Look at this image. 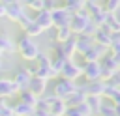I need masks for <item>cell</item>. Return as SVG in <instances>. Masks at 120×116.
Returning a JSON list of instances; mask_svg holds the SVG:
<instances>
[{"label": "cell", "mask_w": 120, "mask_h": 116, "mask_svg": "<svg viewBox=\"0 0 120 116\" xmlns=\"http://www.w3.org/2000/svg\"><path fill=\"white\" fill-rule=\"evenodd\" d=\"M15 45H17L19 54H21L26 62H36V60H38V56H39V49H38V45L32 41V37H28L26 34H22V36L15 41Z\"/></svg>", "instance_id": "6da1fadb"}, {"label": "cell", "mask_w": 120, "mask_h": 116, "mask_svg": "<svg viewBox=\"0 0 120 116\" xmlns=\"http://www.w3.org/2000/svg\"><path fill=\"white\" fill-rule=\"evenodd\" d=\"M36 67H38V71H36V77L34 79L49 80V79H54L56 77V73L51 69V56H47L43 52H39V56L36 60Z\"/></svg>", "instance_id": "7a4b0ae2"}, {"label": "cell", "mask_w": 120, "mask_h": 116, "mask_svg": "<svg viewBox=\"0 0 120 116\" xmlns=\"http://www.w3.org/2000/svg\"><path fill=\"white\" fill-rule=\"evenodd\" d=\"M77 90H79V86H77L75 82L66 80V79H60V80H56V84H54V88H52V95L58 97V99H62V101H66V99L71 97Z\"/></svg>", "instance_id": "3957f363"}, {"label": "cell", "mask_w": 120, "mask_h": 116, "mask_svg": "<svg viewBox=\"0 0 120 116\" xmlns=\"http://www.w3.org/2000/svg\"><path fill=\"white\" fill-rule=\"evenodd\" d=\"M90 22H92L90 13H88L86 9H82V11H79V13L73 15V19H71V22H69V30H71V34L81 36V34H84V30L88 28Z\"/></svg>", "instance_id": "277c9868"}, {"label": "cell", "mask_w": 120, "mask_h": 116, "mask_svg": "<svg viewBox=\"0 0 120 116\" xmlns=\"http://www.w3.org/2000/svg\"><path fill=\"white\" fill-rule=\"evenodd\" d=\"M51 19H52V26L54 28H69V22H71L73 15L68 9H64L62 4H60L56 9L51 11Z\"/></svg>", "instance_id": "5b68a950"}, {"label": "cell", "mask_w": 120, "mask_h": 116, "mask_svg": "<svg viewBox=\"0 0 120 116\" xmlns=\"http://www.w3.org/2000/svg\"><path fill=\"white\" fill-rule=\"evenodd\" d=\"M60 75H62V79L75 82V80H77V79L82 75V65H79V64H77L73 58H71V60H68V62L64 64V67H62Z\"/></svg>", "instance_id": "8992f818"}, {"label": "cell", "mask_w": 120, "mask_h": 116, "mask_svg": "<svg viewBox=\"0 0 120 116\" xmlns=\"http://www.w3.org/2000/svg\"><path fill=\"white\" fill-rule=\"evenodd\" d=\"M6 4V17L8 19H11V21H19L26 11H24V2H21V0H11V2H4Z\"/></svg>", "instance_id": "52a82bcc"}, {"label": "cell", "mask_w": 120, "mask_h": 116, "mask_svg": "<svg viewBox=\"0 0 120 116\" xmlns=\"http://www.w3.org/2000/svg\"><path fill=\"white\" fill-rule=\"evenodd\" d=\"M82 77H84L88 82L101 80V67H99V62H88V64H82Z\"/></svg>", "instance_id": "ba28073f"}, {"label": "cell", "mask_w": 120, "mask_h": 116, "mask_svg": "<svg viewBox=\"0 0 120 116\" xmlns=\"http://www.w3.org/2000/svg\"><path fill=\"white\" fill-rule=\"evenodd\" d=\"M43 99L49 103V109H51V114H52V116H66V110H68L66 101L54 97L52 94H51V95H43Z\"/></svg>", "instance_id": "9c48e42d"}, {"label": "cell", "mask_w": 120, "mask_h": 116, "mask_svg": "<svg viewBox=\"0 0 120 116\" xmlns=\"http://www.w3.org/2000/svg\"><path fill=\"white\" fill-rule=\"evenodd\" d=\"M96 45V41H94V36H84V34H81V36H75V51L79 52V54H86L92 47Z\"/></svg>", "instance_id": "30bf717a"}, {"label": "cell", "mask_w": 120, "mask_h": 116, "mask_svg": "<svg viewBox=\"0 0 120 116\" xmlns=\"http://www.w3.org/2000/svg\"><path fill=\"white\" fill-rule=\"evenodd\" d=\"M109 54V49H105V47H101V45H94L84 56H82V62L84 64H88V62H99L103 56H107Z\"/></svg>", "instance_id": "8fae6325"}, {"label": "cell", "mask_w": 120, "mask_h": 116, "mask_svg": "<svg viewBox=\"0 0 120 116\" xmlns=\"http://www.w3.org/2000/svg\"><path fill=\"white\" fill-rule=\"evenodd\" d=\"M13 84L17 86V90L19 92H22V90H28V86H30V80H32V77L28 75V71L26 69H17V73L13 75Z\"/></svg>", "instance_id": "7c38bea8"}, {"label": "cell", "mask_w": 120, "mask_h": 116, "mask_svg": "<svg viewBox=\"0 0 120 116\" xmlns=\"http://www.w3.org/2000/svg\"><path fill=\"white\" fill-rule=\"evenodd\" d=\"M86 97H88L86 90H84L82 86H79V90H77L71 97H68V99H66V105H68V109H75V107H79V105L86 103Z\"/></svg>", "instance_id": "4fadbf2b"}, {"label": "cell", "mask_w": 120, "mask_h": 116, "mask_svg": "<svg viewBox=\"0 0 120 116\" xmlns=\"http://www.w3.org/2000/svg\"><path fill=\"white\" fill-rule=\"evenodd\" d=\"M15 94H19V90H17V86L13 84V80H11V79H0V99L11 97V95H15Z\"/></svg>", "instance_id": "5bb4252c"}, {"label": "cell", "mask_w": 120, "mask_h": 116, "mask_svg": "<svg viewBox=\"0 0 120 116\" xmlns=\"http://www.w3.org/2000/svg\"><path fill=\"white\" fill-rule=\"evenodd\" d=\"M54 51L62 52V54H64L68 60H71V58H73V54L77 52V51H75V37L68 39L66 43H60V45H56V47H54Z\"/></svg>", "instance_id": "9a60e30c"}, {"label": "cell", "mask_w": 120, "mask_h": 116, "mask_svg": "<svg viewBox=\"0 0 120 116\" xmlns=\"http://www.w3.org/2000/svg\"><path fill=\"white\" fill-rule=\"evenodd\" d=\"M28 90H30V92H32L38 99H41V97L45 95V90H47V80H41V79H32V80H30Z\"/></svg>", "instance_id": "2e32d148"}, {"label": "cell", "mask_w": 120, "mask_h": 116, "mask_svg": "<svg viewBox=\"0 0 120 116\" xmlns=\"http://www.w3.org/2000/svg\"><path fill=\"white\" fill-rule=\"evenodd\" d=\"M105 82L103 80H96V82H88L86 86H84V90H86V94L88 95H98V97H103V94H105Z\"/></svg>", "instance_id": "e0dca14e"}, {"label": "cell", "mask_w": 120, "mask_h": 116, "mask_svg": "<svg viewBox=\"0 0 120 116\" xmlns=\"http://www.w3.org/2000/svg\"><path fill=\"white\" fill-rule=\"evenodd\" d=\"M94 41H96V45H101V47H105V49H111V45H112L111 34L105 32L103 28H98V32L94 34Z\"/></svg>", "instance_id": "ac0fdd59"}, {"label": "cell", "mask_w": 120, "mask_h": 116, "mask_svg": "<svg viewBox=\"0 0 120 116\" xmlns=\"http://www.w3.org/2000/svg\"><path fill=\"white\" fill-rule=\"evenodd\" d=\"M34 21L43 28V30H47V28H52V19H51V11H47V9H41L36 17H34Z\"/></svg>", "instance_id": "d6986e66"}, {"label": "cell", "mask_w": 120, "mask_h": 116, "mask_svg": "<svg viewBox=\"0 0 120 116\" xmlns=\"http://www.w3.org/2000/svg\"><path fill=\"white\" fill-rule=\"evenodd\" d=\"M62 7L68 9L71 15H75V13L82 11V9H86V2H82V0H68V2L62 4Z\"/></svg>", "instance_id": "ffe728a7"}, {"label": "cell", "mask_w": 120, "mask_h": 116, "mask_svg": "<svg viewBox=\"0 0 120 116\" xmlns=\"http://www.w3.org/2000/svg\"><path fill=\"white\" fill-rule=\"evenodd\" d=\"M0 51H2V54H4V52H15V51H17L15 41H13L8 34H0Z\"/></svg>", "instance_id": "44dd1931"}, {"label": "cell", "mask_w": 120, "mask_h": 116, "mask_svg": "<svg viewBox=\"0 0 120 116\" xmlns=\"http://www.w3.org/2000/svg\"><path fill=\"white\" fill-rule=\"evenodd\" d=\"M107 86V84H105ZM105 101H111L114 107H120V88H105V94H103Z\"/></svg>", "instance_id": "7402d4cb"}, {"label": "cell", "mask_w": 120, "mask_h": 116, "mask_svg": "<svg viewBox=\"0 0 120 116\" xmlns=\"http://www.w3.org/2000/svg\"><path fill=\"white\" fill-rule=\"evenodd\" d=\"M13 107V114L15 116H32L36 110H34V107H28V105H24V103H15V105H11Z\"/></svg>", "instance_id": "603a6c76"}, {"label": "cell", "mask_w": 120, "mask_h": 116, "mask_svg": "<svg viewBox=\"0 0 120 116\" xmlns=\"http://www.w3.org/2000/svg\"><path fill=\"white\" fill-rule=\"evenodd\" d=\"M101 103H103V97H98V95H88V97H86V105L90 107L92 114H98V112H99Z\"/></svg>", "instance_id": "cb8c5ba5"}, {"label": "cell", "mask_w": 120, "mask_h": 116, "mask_svg": "<svg viewBox=\"0 0 120 116\" xmlns=\"http://www.w3.org/2000/svg\"><path fill=\"white\" fill-rule=\"evenodd\" d=\"M21 94V103H24V105H28V107H36V103H38V97L30 92V90H22V92H19Z\"/></svg>", "instance_id": "d4e9b609"}, {"label": "cell", "mask_w": 120, "mask_h": 116, "mask_svg": "<svg viewBox=\"0 0 120 116\" xmlns=\"http://www.w3.org/2000/svg\"><path fill=\"white\" fill-rule=\"evenodd\" d=\"M34 110H36V114L38 116H49L51 114V109H49V103L41 97V99H38V103H36V107H34Z\"/></svg>", "instance_id": "484cf974"}, {"label": "cell", "mask_w": 120, "mask_h": 116, "mask_svg": "<svg viewBox=\"0 0 120 116\" xmlns=\"http://www.w3.org/2000/svg\"><path fill=\"white\" fill-rule=\"evenodd\" d=\"M71 37H73V34H71L69 28H56V36H54V39L58 41V45H60V43H66V41L71 39Z\"/></svg>", "instance_id": "4316f807"}, {"label": "cell", "mask_w": 120, "mask_h": 116, "mask_svg": "<svg viewBox=\"0 0 120 116\" xmlns=\"http://www.w3.org/2000/svg\"><path fill=\"white\" fill-rule=\"evenodd\" d=\"M43 32H45V30H43V28H41V26H39V24H38L36 21H32V22H30V24H28V26L24 28V34H26L28 37L39 36V34H43Z\"/></svg>", "instance_id": "83f0119b"}, {"label": "cell", "mask_w": 120, "mask_h": 116, "mask_svg": "<svg viewBox=\"0 0 120 116\" xmlns=\"http://www.w3.org/2000/svg\"><path fill=\"white\" fill-rule=\"evenodd\" d=\"M24 6L30 7L34 13H39L41 9H45V0H28V2H24Z\"/></svg>", "instance_id": "f1b7e54d"}, {"label": "cell", "mask_w": 120, "mask_h": 116, "mask_svg": "<svg viewBox=\"0 0 120 116\" xmlns=\"http://www.w3.org/2000/svg\"><path fill=\"white\" fill-rule=\"evenodd\" d=\"M118 7H120V0H109V2H105V4H103L105 13H111V15H114Z\"/></svg>", "instance_id": "f546056e"}, {"label": "cell", "mask_w": 120, "mask_h": 116, "mask_svg": "<svg viewBox=\"0 0 120 116\" xmlns=\"http://www.w3.org/2000/svg\"><path fill=\"white\" fill-rule=\"evenodd\" d=\"M0 116H15L13 114V107L8 105L4 99H0Z\"/></svg>", "instance_id": "4dcf8cb0"}, {"label": "cell", "mask_w": 120, "mask_h": 116, "mask_svg": "<svg viewBox=\"0 0 120 116\" xmlns=\"http://www.w3.org/2000/svg\"><path fill=\"white\" fill-rule=\"evenodd\" d=\"M105 84H107L109 88H120V71H116L109 80H105Z\"/></svg>", "instance_id": "1f68e13d"}, {"label": "cell", "mask_w": 120, "mask_h": 116, "mask_svg": "<svg viewBox=\"0 0 120 116\" xmlns=\"http://www.w3.org/2000/svg\"><path fill=\"white\" fill-rule=\"evenodd\" d=\"M32 21H34V17H30L28 13H24V15H22V17H21V19H19L17 22H19V24H21V28L24 30V28H26V26H28V24H30Z\"/></svg>", "instance_id": "d6a6232c"}, {"label": "cell", "mask_w": 120, "mask_h": 116, "mask_svg": "<svg viewBox=\"0 0 120 116\" xmlns=\"http://www.w3.org/2000/svg\"><path fill=\"white\" fill-rule=\"evenodd\" d=\"M109 52H111L112 56H118V58H120V43H112L111 49H109Z\"/></svg>", "instance_id": "836d02e7"}, {"label": "cell", "mask_w": 120, "mask_h": 116, "mask_svg": "<svg viewBox=\"0 0 120 116\" xmlns=\"http://www.w3.org/2000/svg\"><path fill=\"white\" fill-rule=\"evenodd\" d=\"M66 116H84V114H81L77 109H68L66 110Z\"/></svg>", "instance_id": "e575fe53"}, {"label": "cell", "mask_w": 120, "mask_h": 116, "mask_svg": "<svg viewBox=\"0 0 120 116\" xmlns=\"http://www.w3.org/2000/svg\"><path fill=\"white\" fill-rule=\"evenodd\" d=\"M111 41L112 43H120V32H112L111 34Z\"/></svg>", "instance_id": "d590c367"}, {"label": "cell", "mask_w": 120, "mask_h": 116, "mask_svg": "<svg viewBox=\"0 0 120 116\" xmlns=\"http://www.w3.org/2000/svg\"><path fill=\"white\" fill-rule=\"evenodd\" d=\"M4 17H6V4L0 2V19H4Z\"/></svg>", "instance_id": "8d00e7d4"}, {"label": "cell", "mask_w": 120, "mask_h": 116, "mask_svg": "<svg viewBox=\"0 0 120 116\" xmlns=\"http://www.w3.org/2000/svg\"><path fill=\"white\" fill-rule=\"evenodd\" d=\"M118 71H120V60H118Z\"/></svg>", "instance_id": "74e56055"}, {"label": "cell", "mask_w": 120, "mask_h": 116, "mask_svg": "<svg viewBox=\"0 0 120 116\" xmlns=\"http://www.w3.org/2000/svg\"><path fill=\"white\" fill-rule=\"evenodd\" d=\"M0 60H2V51H0Z\"/></svg>", "instance_id": "f35d334b"}, {"label": "cell", "mask_w": 120, "mask_h": 116, "mask_svg": "<svg viewBox=\"0 0 120 116\" xmlns=\"http://www.w3.org/2000/svg\"><path fill=\"white\" fill-rule=\"evenodd\" d=\"M0 69H2V60H0Z\"/></svg>", "instance_id": "ab89813d"}, {"label": "cell", "mask_w": 120, "mask_h": 116, "mask_svg": "<svg viewBox=\"0 0 120 116\" xmlns=\"http://www.w3.org/2000/svg\"><path fill=\"white\" fill-rule=\"evenodd\" d=\"M32 116H38V114H36V112H34V114H32Z\"/></svg>", "instance_id": "60d3db41"}, {"label": "cell", "mask_w": 120, "mask_h": 116, "mask_svg": "<svg viewBox=\"0 0 120 116\" xmlns=\"http://www.w3.org/2000/svg\"><path fill=\"white\" fill-rule=\"evenodd\" d=\"M49 116H52V114H49Z\"/></svg>", "instance_id": "b9f144b4"}]
</instances>
